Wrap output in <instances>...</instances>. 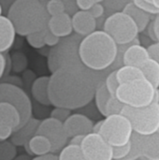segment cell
I'll return each instance as SVG.
<instances>
[{"label":"cell","instance_id":"8","mask_svg":"<svg viewBox=\"0 0 159 160\" xmlns=\"http://www.w3.org/2000/svg\"><path fill=\"white\" fill-rule=\"evenodd\" d=\"M133 132L130 121L120 113L106 116L98 134H100L110 145L116 147L127 144L130 141Z\"/></svg>","mask_w":159,"mask_h":160},{"label":"cell","instance_id":"14","mask_svg":"<svg viewBox=\"0 0 159 160\" xmlns=\"http://www.w3.org/2000/svg\"><path fill=\"white\" fill-rule=\"evenodd\" d=\"M73 31L81 37H86L97 29V20L88 10H80L72 17Z\"/></svg>","mask_w":159,"mask_h":160},{"label":"cell","instance_id":"37","mask_svg":"<svg viewBox=\"0 0 159 160\" xmlns=\"http://www.w3.org/2000/svg\"><path fill=\"white\" fill-rule=\"evenodd\" d=\"M147 50L149 52L150 57L159 63V41L154 42L151 45H149L147 47Z\"/></svg>","mask_w":159,"mask_h":160},{"label":"cell","instance_id":"1","mask_svg":"<svg viewBox=\"0 0 159 160\" xmlns=\"http://www.w3.org/2000/svg\"><path fill=\"white\" fill-rule=\"evenodd\" d=\"M86 68L82 63L59 68L52 73L49 81V98L53 107L70 111L88 105L95 96L102 75Z\"/></svg>","mask_w":159,"mask_h":160},{"label":"cell","instance_id":"27","mask_svg":"<svg viewBox=\"0 0 159 160\" xmlns=\"http://www.w3.org/2000/svg\"><path fill=\"white\" fill-rule=\"evenodd\" d=\"M16 156L17 149L11 142H0V160H13Z\"/></svg>","mask_w":159,"mask_h":160},{"label":"cell","instance_id":"49","mask_svg":"<svg viewBox=\"0 0 159 160\" xmlns=\"http://www.w3.org/2000/svg\"><path fill=\"white\" fill-rule=\"evenodd\" d=\"M104 0H94V2L95 3H101V2H103Z\"/></svg>","mask_w":159,"mask_h":160},{"label":"cell","instance_id":"43","mask_svg":"<svg viewBox=\"0 0 159 160\" xmlns=\"http://www.w3.org/2000/svg\"><path fill=\"white\" fill-rule=\"evenodd\" d=\"M153 23H154V29H155L156 37L157 38V41H159V14L155 16V18L153 19Z\"/></svg>","mask_w":159,"mask_h":160},{"label":"cell","instance_id":"50","mask_svg":"<svg viewBox=\"0 0 159 160\" xmlns=\"http://www.w3.org/2000/svg\"><path fill=\"white\" fill-rule=\"evenodd\" d=\"M2 15V7H1V5H0V16Z\"/></svg>","mask_w":159,"mask_h":160},{"label":"cell","instance_id":"10","mask_svg":"<svg viewBox=\"0 0 159 160\" xmlns=\"http://www.w3.org/2000/svg\"><path fill=\"white\" fill-rule=\"evenodd\" d=\"M81 149L86 160H113L112 146L98 133H89L84 136Z\"/></svg>","mask_w":159,"mask_h":160},{"label":"cell","instance_id":"46","mask_svg":"<svg viewBox=\"0 0 159 160\" xmlns=\"http://www.w3.org/2000/svg\"><path fill=\"white\" fill-rule=\"evenodd\" d=\"M154 103H157L159 104V87L158 88H156V91H155V97H154V100H153Z\"/></svg>","mask_w":159,"mask_h":160},{"label":"cell","instance_id":"19","mask_svg":"<svg viewBox=\"0 0 159 160\" xmlns=\"http://www.w3.org/2000/svg\"><path fill=\"white\" fill-rule=\"evenodd\" d=\"M20 122L21 116L17 109L7 102H0V127H8L15 131Z\"/></svg>","mask_w":159,"mask_h":160},{"label":"cell","instance_id":"39","mask_svg":"<svg viewBox=\"0 0 159 160\" xmlns=\"http://www.w3.org/2000/svg\"><path fill=\"white\" fill-rule=\"evenodd\" d=\"M76 4L81 10H89L95 2L94 0H76Z\"/></svg>","mask_w":159,"mask_h":160},{"label":"cell","instance_id":"2","mask_svg":"<svg viewBox=\"0 0 159 160\" xmlns=\"http://www.w3.org/2000/svg\"><path fill=\"white\" fill-rule=\"evenodd\" d=\"M118 45L103 30H98L82 38L79 54L81 62L94 71L111 69L117 56Z\"/></svg>","mask_w":159,"mask_h":160},{"label":"cell","instance_id":"38","mask_svg":"<svg viewBox=\"0 0 159 160\" xmlns=\"http://www.w3.org/2000/svg\"><path fill=\"white\" fill-rule=\"evenodd\" d=\"M13 132L14 130L8 127H0V142L9 139Z\"/></svg>","mask_w":159,"mask_h":160},{"label":"cell","instance_id":"26","mask_svg":"<svg viewBox=\"0 0 159 160\" xmlns=\"http://www.w3.org/2000/svg\"><path fill=\"white\" fill-rule=\"evenodd\" d=\"M58 160H86L83 157L81 146L68 144L66 145L58 156Z\"/></svg>","mask_w":159,"mask_h":160},{"label":"cell","instance_id":"21","mask_svg":"<svg viewBox=\"0 0 159 160\" xmlns=\"http://www.w3.org/2000/svg\"><path fill=\"white\" fill-rule=\"evenodd\" d=\"M122 11L127 13V15H129L132 18V20L137 24L140 33H143L144 30L146 29V27L148 26V24L150 23V22L152 21V15H150L149 13L142 10L138 7H136L132 3V1L128 2L125 6V8H123Z\"/></svg>","mask_w":159,"mask_h":160},{"label":"cell","instance_id":"9","mask_svg":"<svg viewBox=\"0 0 159 160\" xmlns=\"http://www.w3.org/2000/svg\"><path fill=\"white\" fill-rule=\"evenodd\" d=\"M0 102H7L17 109L21 116V122L18 128L32 118L33 108L31 99L21 87L12 83H1Z\"/></svg>","mask_w":159,"mask_h":160},{"label":"cell","instance_id":"25","mask_svg":"<svg viewBox=\"0 0 159 160\" xmlns=\"http://www.w3.org/2000/svg\"><path fill=\"white\" fill-rule=\"evenodd\" d=\"M111 97L112 96L109 93V91L107 90L104 82H100L96 89L94 99H95L97 111L105 117H106V104Z\"/></svg>","mask_w":159,"mask_h":160},{"label":"cell","instance_id":"42","mask_svg":"<svg viewBox=\"0 0 159 160\" xmlns=\"http://www.w3.org/2000/svg\"><path fill=\"white\" fill-rule=\"evenodd\" d=\"M6 66H7L6 57L3 54V52H0V79L4 75V72H5V69H6Z\"/></svg>","mask_w":159,"mask_h":160},{"label":"cell","instance_id":"7","mask_svg":"<svg viewBox=\"0 0 159 160\" xmlns=\"http://www.w3.org/2000/svg\"><path fill=\"white\" fill-rule=\"evenodd\" d=\"M105 31L117 45L132 42L139 37V29L132 18L123 11H117L110 15L103 25Z\"/></svg>","mask_w":159,"mask_h":160},{"label":"cell","instance_id":"20","mask_svg":"<svg viewBox=\"0 0 159 160\" xmlns=\"http://www.w3.org/2000/svg\"><path fill=\"white\" fill-rule=\"evenodd\" d=\"M25 151L29 156H45L52 153V145L49 140L42 136L36 134L30 139V141L23 145Z\"/></svg>","mask_w":159,"mask_h":160},{"label":"cell","instance_id":"36","mask_svg":"<svg viewBox=\"0 0 159 160\" xmlns=\"http://www.w3.org/2000/svg\"><path fill=\"white\" fill-rule=\"evenodd\" d=\"M88 11L97 20V19H98V18L103 16V14L105 12V8H104V6L101 3H95Z\"/></svg>","mask_w":159,"mask_h":160},{"label":"cell","instance_id":"48","mask_svg":"<svg viewBox=\"0 0 159 160\" xmlns=\"http://www.w3.org/2000/svg\"><path fill=\"white\" fill-rule=\"evenodd\" d=\"M151 3L154 5L156 8H157L159 10V0H151Z\"/></svg>","mask_w":159,"mask_h":160},{"label":"cell","instance_id":"28","mask_svg":"<svg viewBox=\"0 0 159 160\" xmlns=\"http://www.w3.org/2000/svg\"><path fill=\"white\" fill-rule=\"evenodd\" d=\"M46 28L41 30V31H38V32H36V33H33V34L26 36L27 42L31 47H33L34 49H41L45 46L44 35H45Z\"/></svg>","mask_w":159,"mask_h":160},{"label":"cell","instance_id":"35","mask_svg":"<svg viewBox=\"0 0 159 160\" xmlns=\"http://www.w3.org/2000/svg\"><path fill=\"white\" fill-rule=\"evenodd\" d=\"M60 39H61L60 38H58L57 36L53 35L48 28H46L45 35H44L45 45H47L49 47H53V46H55L60 41Z\"/></svg>","mask_w":159,"mask_h":160},{"label":"cell","instance_id":"5","mask_svg":"<svg viewBox=\"0 0 159 160\" xmlns=\"http://www.w3.org/2000/svg\"><path fill=\"white\" fill-rule=\"evenodd\" d=\"M121 114L131 123L133 131L140 135H151L159 129V104L151 103L148 106L133 108L125 105Z\"/></svg>","mask_w":159,"mask_h":160},{"label":"cell","instance_id":"45","mask_svg":"<svg viewBox=\"0 0 159 160\" xmlns=\"http://www.w3.org/2000/svg\"><path fill=\"white\" fill-rule=\"evenodd\" d=\"M102 122H103V120L97 122V124H95V125L93 126V132H94V133H98V132H99L100 128H101V125H102Z\"/></svg>","mask_w":159,"mask_h":160},{"label":"cell","instance_id":"30","mask_svg":"<svg viewBox=\"0 0 159 160\" xmlns=\"http://www.w3.org/2000/svg\"><path fill=\"white\" fill-rule=\"evenodd\" d=\"M104 83L106 85L107 90L111 94V96L115 97V93L120 85V83L117 80V77H116V69L110 71V73L106 76V78L104 80Z\"/></svg>","mask_w":159,"mask_h":160},{"label":"cell","instance_id":"17","mask_svg":"<svg viewBox=\"0 0 159 160\" xmlns=\"http://www.w3.org/2000/svg\"><path fill=\"white\" fill-rule=\"evenodd\" d=\"M138 140L142 157L149 160H159V132L151 135L138 134Z\"/></svg>","mask_w":159,"mask_h":160},{"label":"cell","instance_id":"32","mask_svg":"<svg viewBox=\"0 0 159 160\" xmlns=\"http://www.w3.org/2000/svg\"><path fill=\"white\" fill-rule=\"evenodd\" d=\"M130 148H131V142L130 141L125 145L112 147V158H113V160L124 159L129 154Z\"/></svg>","mask_w":159,"mask_h":160},{"label":"cell","instance_id":"44","mask_svg":"<svg viewBox=\"0 0 159 160\" xmlns=\"http://www.w3.org/2000/svg\"><path fill=\"white\" fill-rule=\"evenodd\" d=\"M31 160H58V157L50 153V154L45 155V156L37 157V158H33V159Z\"/></svg>","mask_w":159,"mask_h":160},{"label":"cell","instance_id":"40","mask_svg":"<svg viewBox=\"0 0 159 160\" xmlns=\"http://www.w3.org/2000/svg\"><path fill=\"white\" fill-rule=\"evenodd\" d=\"M144 32H146L147 37L153 41V42H157V38L156 37V33H155V29H154V23H153V20L150 22V23L148 24V26L146 27V29L144 30Z\"/></svg>","mask_w":159,"mask_h":160},{"label":"cell","instance_id":"51","mask_svg":"<svg viewBox=\"0 0 159 160\" xmlns=\"http://www.w3.org/2000/svg\"><path fill=\"white\" fill-rule=\"evenodd\" d=\"M146 1H147V2H150V3H151V0H146Z\"/></svg>","mask_w":159,"mask_h":160},{"label":"cell","instance_id":"53","mask_svg":"<svg viewBox=\"0 0 159 160\" xmlns=\"http://www.w3.org/2000/svg\"><path fill=\"white\" fill-rule=\"evenodd\" d=\"M138 160H140V159H138Z\"/></svg>","mask_w":159,"mask_h":160},{"label":"cell","instance_id":"34","mask_svg":"<svg viewBox=\"0 0 159 160\" xmlns=\"http://www.w3.org/2000/svg\"><path fill=\"white\" fill-rule=\"evenodd\" d=\"M70 114H71V111L68 109L61 108V107H54V109L51 112V117L64 123Z\"/></svg>","mask_w":159,"mask_h":160},{"label":"cell","instance_id":"3","mask_svg":"<svg viewBox=\"0 0 159 160\" xmlns=\"http://www.w3.org/2000/svg\"><path fill=\"white\" fill-rule=\"evenodd\" d=\"M16 34L26 37L47 27L49 14L38 0H16L10 6L7 16Z\"/></svg>","mask_w":159,"mask_h":160},{"label":"cell","instance_id":"13","mask_svg":"<svg viewBox=\"0 0 159 160\" xmlns=\"http://www.w3.org/2000/svg\"><path fill=\"white\" fill-rule=\"evenodd\" d=\"M150 58L147 48L141 44L139 37L130 44L123 54V65L140 68L146 60Z\"/></svg>","mask_w":159,"mask_h":160},{"label":"cell","instance_id":"33","mask_svg":"<svg viewBox=\"0 0 159 160\" xmlns=\"http://www.w3.org/2000/svg\"><path fill=\"white\" fill-rule=\"evenodd\" d=\"M131 1L136 7H138L139 8H141L142 10H143L147 13H149L152 16H156V15L159 14L158 9L156 8L152 3L147 2L146 0H131Z\"/></svg>","mask_w":159,"mask_h":160},{"label":"cell","instance_id":"15","mask_svg":"<svg viewBox=\"0 0 159 160\" xmlns=\"http://www.w3.org/2000/svg\"><path fill=\"white\" fill-rule=\"evenodd\" d=\"M47 28L60 38L68 37L73 32L71 17L66 12L51 16L47 23Z\"/></svg>","mask_w":159,"mask_h":160},{"label":"cell","instance_id":"24","mask_svg":"<svg viewBox=\"0 0 159 160\" xmlns=\"http://www.w3.org/2000/svg\"><path fill=\"white\" fill-rule=\"evenodd\" d=\"M116 77L120 84L132 82L137 79L144 78L142 71L140 68L132 67V66H122L116 69Z\"/></svg>","mask_w":159,"mask_h":160},{"label":"cell","instance_id":"41","mask_svg":"<svg viewBox=\"0 0 159 160\" xmlns=\"http://www.w3.org/2000/svg\"><path fill=\"white\" fill-rule=\"evenodd\" d=\"M85 136H86V135H85ZM83 138H84V135H76V136H73V137L70 138V141H69V143H68V144L81 146Z\"/></svg>","mask_w":159,"mask_h":160},{"label":"cell","instance_id":"12","mask_svg":"<svg viewBox=\"0 0 159 160\" xmlns=\"http://www.w3.org/2000/svg\"><path fill=\"white\" fill-rule=\"evenodd\" d=\"M67 138L76 135H87L93 132V121L87 116L80 113L70 114L63 123Z\"/></svg>","mask_w":159,"mask_h":160},{"label":"cell","instance_id":"22","mask_svg":"<svg viewBox=\"0 0 159 160\" xmlns=\"http://www.w3.org/2000/svg\"><path fill=\"white\" fill-rule=\"evenodd\" d=\"M49 81L50 77L48 76L39 77L33 82L31 88V93L34 99L44 106L52 105L49 98Z\"/></svg>","mask_w":159,"mask_h":160},{"label":"cell","instance_id":"11","mask_svg":"<svg viewBox=\"0 0 159 160\" xmlns=\"http://www.w3.org/2000/svg\"><path fill=\"white\" fill-rule=\"evenodd\" d=\"M37 134L49 140L52 145V153L60 152L67 145L68 140L63 123L52 117L40 121Z\"/></svg>","mask_w":159,"mask_h":160},{"label":"cell","instance_id":"4","mask_svg":"<svg viewBox=\"0 0 159 160\" xmlns=\"http://www.w3.org/2000/svg\"><path fill=\"white\" fill-rule=\"evenodd\" d=\"M156 88L145 78L120 84L115 97L125 105L141 108L153 103Z\"/></svg>","mask_w":159,"mask_h":160},{"label":"cell","instance_id":"31","mask_svg":"<svg viewBox=\"0 0 159 160\" xmlns=\"http://www.w3.org/2000/svg\"><path fill=\"white\" fill-rule=\"evenodd\" d=\"M45 8L50 17L59 15L66 11V7L62 0H50Z\"/></svg>","mask_w":159,"mask_h":160},{"label":"cell","instance_id":"23","mask_svg":"<svg viewBox=\"0 0 159 160\" xmlns=\"http://www.w3.org/2000/svg\"><path fill=\"white\" fill-rule=\"evenodd\" d=\"M144 78L151 82L155 88L159 87V63L153 58L146 60L141 67Z\"/></svg>","mask_w":159,"mask_h":160},{"label":"cell","instance_id":"6","mask_svg":"<svg viewBox=\"0 0 159 160\" xmlns=\"http://www.w3.org/2000/svg\"><path fill=\"white\" fill-rule=\"evenodd\" d=\"M81 40V36L70 35L61 38L55 46L52 47L48 56V68L52 73L59 68L82 63L79 54Z\"/></svg>","mask_w":159,"mask_h":160},{"label":"cell","instance_id":"18","mask_svg":"<svg viewBox=\"0 0 159 160\" xmlns=\"http://www.w3.org/2000/svg\"><path fill=\"white\" fill-rule=\"evenodd\" d=\"M16 31L10 20L1 15L0 16V52L8 51L15 40Z\"/></svg>","mask_w":159,"mask_h":160},{"label":"cell","instance_id":"47","mask_svg":"<svg viewBox=\"0 0 159 160\" xmlns=\"http://www.w3.org/2000/svg\"><path fill=\"white\" fill-rule=\"evenodd\" d=\"M13 160H31V158L29 157V155H22V156L16 157Z\"/></svg>","mask_w":159,"mask_h":160},{"label":"cell","instance_id":"52","mask_svg":"<svg viewBox=\"0 0 159 160\" xmlns=\"http://www.w3.org/2000/svg\"><path fill=\"white\" fill-rule=\"evenodd\" d=\"M158 132H159V129H158Z\"/></svg>","mask_w":159,"mask_h":160},{"label":"cell","instance_id":"16","mask_svg":"<svg viewBox=\"0 0 159 160\" xmlns=\"http://www.w3.org/2000/svg\"><path fill=\"white\" fill-rule=\"evenodd\" d=\"M40 121L35 118H30L23 126L17 128L10 137V142L15 146H23L32 137L37 134Z\"/></svg>","mask_w":159,"mask_h":160},{"label":"cell","instance_id":"29","mask_svg":"<svg viewBox=\"0 0 159 160\" xmlns=\"http://www.w3.org/2000/svg\"><path fill=\"white\" fill-rule=\"evenodd\" d=\"M124 107L125 104L122 103L116 97H111L106 104V116L120 114Z\"/></svg>","mask_w":159,"mask_h":160}]
</instances>
